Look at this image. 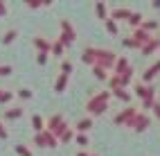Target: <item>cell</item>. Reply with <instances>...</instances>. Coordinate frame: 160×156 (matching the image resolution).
<instances>
[{"instance_id": "603a6c76", "label": "cell", "mask_w": 160, "mask_h": 156, "mask_svg": "<svg viewBox=\"0 0 160 156\" xmlns=\"http://www.w3.org/2000/svg\"><path fill=\"white\" fill-rule=\"evenodd\" d=\"M61 70H63V75H70L72 64H70V61H63V64H61Z\"/></svg>"}, {"instance_id": "3957f363", "label": "cell", "mask_w": 160, "mask_h": 156, "mask_svg": "<svg viewBox=\"0 0 160 156\" xmlns=\"http://www.w3.org/2000/svg\"><path fill=\"white\" fill-rule=\"evenodd\" d=\"M135 113H138V111H135V109L131 107V109H126V111H122L120 116H115V122H117V124H124V122L129 124V120H131V118L135 116Z\"/></svg>"}, {"instance_id": "52a82bcc", "label": "cell", "mask_w": 160, "mask_h": 156, "mask_svg": "<svg viewBox=\"0 0 160 156\" xmlns=\"http://www.w3.org/2000/svg\"><path fill=\"white\" fill-rule=\"evenodd\" d=\"M32 127L36 129V133L45 131V122H43V118H41V116H32Z\"/></svg>"}, {"instance_id": "f546056e", "label": "cell", "mask_w": 160, "mask_h": 156, "mask_svg": "<svg viewBox=\"0 0 160 156\" xmlns=\"http://www.w3.org/2000/svg\"><path fill=\"white\" fill-rule=\"evenodd\" d=\"M0 93H2V91H0Z\"/></svg>"}, {"instance_id": "ba28073f", "label": "cell", "mask_w": 160, "mask_h": 156, "mask_svg": "<svg viewBox=\"0 0 160 156\" xmlns=\"http://www.w3.org/2000/svg\"><path fill=\"white\" fill-rule=\"evenodd\" d=\"M66 84H68V75H63V72H61V77L57 79V84H54V91L61 93L63 88H66Z\"/></svg>"}, {"instance_id": "484cf974", "label": "cell", "mask_w": 160, "mask_h": 156, "mask_svg": "<svg viewBox=\"0 0 160 156\" xmlns=\"http://www.w3.org/2000/svg\"><path fill=\"white\" fill-rule=\"evenodd\" d=\"M77 143L81 145V147H83V145H88V138L86 136H83V133H79V136H77Z\"/></svg>"}, {"instance_id": "83f0119b", "label": "cell", "mask_w": 160, "mask_h": 156, "mask_svg": "<svg viewBox=\"0 0 160 156\" xmlns=\"http://www.w3.org/2000/svg\"><path fill=\"white\" fill-rule=\"evenodd\" d=\"M5 14H7V5L0 0V16H5Z\"/></svg>"}, {"instance_id": "7c38bea8", "label": "cell", "mask_w": 160, "mask_h": 156, "mask_svg": "<svg viewBox=\"0 0 160 156\" xmlns=\"http://www.w3.org/2000/svg\"><path fill=\"white\" fill-rule=\"evenodd\" d=\"M129 23H131L133 27H135V25H142V23H144V20H142V14L133 12V14H131V18H129Z\"/></svg>"}, {"instance_id": "f1b7e54d", "label": "cell", "mask_w": 160, "mask_h": 156, "mask_svg": "<svg viewBox=\"0 0 160 156\" xmlns=\"http://www.w3.org/2000/svg\"><path fill=\"white\" fill-rule=\"evenodd\" d=\"M77 156H88V154H86V152H79V154H77Z\"/></svg>"}, {"instance_id": "7402d4cb", "label": "cell", "mask_w": 160, "mask_h": 156, "mask_svg": "<svg viewBox=\"0 0 160 156\" xmlns=\"http://www.w3.org/2000/svg\"><path fill=\"white\" fill-rule=\"evenodd\" d=\"M7 75H12V66H0V77H7Z\"/></svg>"}, {"instance_id": "8992f818", "label": "cell", "mask_w": 160, "mask_h": 156, "mask_svg": "<svg viewBox=\"0 0 160 156\" xmlns=\"http://www.w3.org/2000/svg\"><path fill=\"white\" fill-rule=\"evenodd\" d=\"M34 45H36L41 52H45V55L52 50V43H48V41H45V39H41V36H36V39H34Z\"/></svg>"}, {"instance_id": "9a60e30c", "label": "cell", "mask_w": 160, "mask_h": 156, "mask_svg": "<svg viewBox=\"0 0 160 156\" xmlns=\"http://www.w3.org/2000/svg\"><path fill=\"white\" fill-rule=\"evenodd\" d=\"M113 93H115V95L120 97V100H124V102H129V100H131V95H129V93H126L124 88H117V91H113Z\"/></svg>"}, {"instance_id": "7a4b0ae2", "label": "cell", "mask_w": 160, "mask_h": 156, "mask_svg": "<svg viewBox=\"0 0 160 156\" xmlns=\"http://www.w3.org/2000/svg\"><path fill=\"white\" fill-rule=\"evenodd\" d=\"M129 127H133L135 131H144L149 127V118L144 116V113H135V116L129 120Z\"/></svg>"}, {"instance_id": "cb8c5ba5", "label": "cell", "mask_w": 160, "mask_h": 156, "mask_svg": "<svg viewBox=\"0 0 160 156\" xmlns=\"http://www.w3.org/2000/svg\"><path fill=\"white\" fill-rule=\"evenodd\" d=\"M0 138H2V140H7V138H9V131H7V127H5L2 122H0Z\"/></svg>"}, {"instance_id": "ac0fdd59", "label": "cell", "mask_w": 160, "mask_h": 156, "mask_svg": "<svg viewBox=\"0 0 160 156\" xmlns=\"http://www.w3.org/2000/svg\"><path fill=\"white\" fill-rule=\"evenodd\" d=\"M16 152H18L20 156H32V149H27L25 145H16Z\"/></svg>"}, {"instance_id": "9c48e42d", "label": "cell", "mask_w": 160, "mask_h": 156, "mask_svg": "<svg viewBox=\"0 0 160 156\" xmlns=\"http://www.w3.org/2000/svg\"><path fill=\"white\" fill-rule=\"evenodd\" d=\"M20 116H23V109H9V111L5 113L7 120H16V118H20Z\"/></svg>"}, {"instance_id": "4316f807", "label": "cell", "mask_w": 160, "mask_h": 156, "mask_svg": "<svg viewBox=\"0 0 160 156\" xmlns=\"http://www.w3.org/2000/svg\"><path fill=\"white\" fill-rule=\"evenodd\" d=\"M72 136H74V133H72V131L68 129V131H66V133H63V136H61V140H63V143H68V140H70Z\"/></svg>"}, {"instance_id": "5b68a950", "label": "cell", "mask_w": 160, "mask_h": 156, "mask_svg": "<svg viewBox=\"0 0 160 156\" xmlns=\"http://www.w3.org/2000/svg\"><path fill=\"white\" fill-rule=\"evenodd\" d=\"M158 70H160V61H156V64H153L151 68H147V70H144L142 79H144V81H151V79L156 77V72H158Z\"/></svg>"}, {"instance_id": "d4e9b609", "label": "cell", "mask_w": 160, "mask_h": 156, "mask_svg": "<svg viewBox=\"0 0 160 156\" xmlns=\"http://www.w3.org/2000/svg\"><path fill=\"white\" fill-rule=\"evenodd\" d=\"M36 61H38L41 66H43L45 61H48V55H45V52H38V57H36Z\"/></svg>"}, {"instance_id": "d6986e66", "label": "cell", "mask_w": 160, "mask_h": 156, "mask_svg": "<svg viewBox=\"0 0 160 156\" xmlns=\"http://www.w3.org/2000/svg\"><path fill=\"white\" fill-rule=\"evenodd\" d=\"M12 97H14V93H9V91L0 93V102H12Z\"/></svg>"}, {"instance_id": "8fae6325", "label": "cell", "mask_w": 160, "mask_h": 156, "mask_svg": "<svg viewBox=\"0 0 160 156\" xmlns=\"http://www.w3.org/2000/svg\"><path fill=\"white\" fill-rule=\"evenodd\" d=\"M14 39H16V29H7V32H5V36H2V43H5V45H9Z\"/></svg>"}, {"instance_id": "6da1fadb", "label": "cell", "mask_w": 160, "mask_h": 156, "mask_svg": "<svg viewBox=\"0 0 160 156\" xmlns=\"http://www.w3.org/2000/svg\"><path fill=\"white\" fill-rule=\"evenodd\" d=\"M108 95H111V93H106V91L99 93V95H95V97L88 102L86 109H88L90 113H95V116H102V113L106 111V100H108Z\"/></svg>"}, {"instance_id": "e0dca14e", "label": "cell", "mask_w": 160, "mask_h": 156, "mask_svg": "<svg viewBox=\"0 0 160 156\" xmlns=\"http://www.w3.org/2000/svg\"><path fill=\"white\" fill-rule=\"evenodd\" d=\"M156 27H158L156 20H144V23H142V29H144V32H149V29H156Z\"/></svg>"}, {"instance_id": "5bb4252c", "label": "cell", "mask_w": 160, "mask_h": 156, "mask_svg": "<svg viewBox=\"0 0 160 156\" xmlns=\"http://www.w3.org/2000/svg\"><path fill=\"white\" fill-rule=\"evenodd\" d=\"M52 55H54V57H61L63 55V43H61V41L52 43Z\"/></svg>"}, {"instance_id": "277c9868", "label": "cell", "mask_w": 160, "mask_h": 156, "mask_svg": "<svg viewBox=\"0 0 160 156\" xmlns=\"http://www.w3.org/2000/svg\"><path fill=\"white\" fill-rule=\"evenodd\" d=\"M131 9H124V7H117V9H113V14H111V18L113 20H120V18H126V20H129L131 18Z\"/></svg>"}, {"instance_id": "ffe728a7", "label": "cell", "mask_w": 160, "mask_h": 156, "mask_svg": "<svg viewBox=\"0 0 160 156\" xmlns=\"http://www.w3.org/2000/svg\"><path fill=\"white\" fill-rule=\"evenodd\" d=\"M18 97L29 100V97H32V91H29V88H20V91H18Z\"/></svg>"}, {"instance_id": "30bf717a", "label": "cell", "mask_w": 160, "mask_h": 156, "mask_svg": "<svg viewBox=\"0 0 160 156\" xmlns=\"http://www.w3.org/2000/svg\"><path fill=\"white\" fill-rule=\"evenodd\" d=\"M95 12L99 14V18L108 20V14H106V5H104V3H97V5H95Z\"/></svg>"}, {"instance_id": "2e32d148", "label": "cell", "mask_w": 160, "mask_h": 156, "mask_svg": "<svg viewBox=\"0 0 160 156\" xmlns=\"http://www.w3.org/2000/svg\"><path fill=\"white\" fill-rule=\"evenodd\" d=\"M106 29H108L111 34H117V23H115L113 18H108V20H106Z\"/></svg>"}, {"instance_id": "44dd1931", "label": "cell", "mask_w": 160, "mask_h": 156, "mask_svg": "<svg viewBox=\"0 0 160 156\" xmlns=\"http://www.w3.org/2000/svg\"><path fill=\"white\" fill-rule=\"evenodd\" d=\"M92 70H95V75H97L99 79H106V70H104V68H99V66H92Z\"/></svg>"}, {"instance_id": "4fadbf2b", "label": "cell", "mask_w": 160, "mask_h": 156, "mask_svg": "<svg viewBox=\"0 0 160 156\" xmlns=\"http://www.w3.org/2000/svg\"><path fill=\"white\" fill-rule=\"evenodd\" d=\"M90 127H92V120H90V118H86V120L77 122V129H79V131H88Z\"/></svg>"}]
</instances>
